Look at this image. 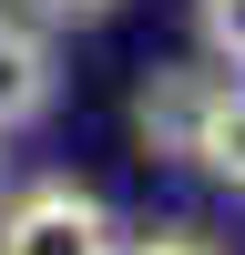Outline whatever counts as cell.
I'll return each mask as SVG.
<instances>
[{"mask_svg":"<svg viewBox=\"0 0 245 255\" xmlns=\"http://www.w3.org/2000/svg\"><path fill=\"white\" fill-rule=\"evenodd\" d=\"M113 245H122V225L82 184H31L0 204V255H113Z\"/></svg>","mask_w":245,"mask_h":255,"instance_id":"6da1fadb","label":"cell"},{"mask_svg":"<svg viewBox=\"0 0 245 255\" xmlns=\"http://www.w3.org/2000/svg\"><path fill=\"white\" fill-rule=\"evenodd\" d=\"M204 92H215V72H194V61H153V72H143V92H133V133H143V153H163V163L194 153Z\"/></svg>","mask_w":245,"mask_h":255,"instance_id":"7a4b0ae2","label":"cell"},{"mask_svg":"<svg viewBox=\"0 0 245 255\" xmlns=\"http://www.w3.org/2000/svg\"><path fill=\"white\" fill-rule=\"evenodd\" d=\"M51 113V31L0 10V133L10 123H41Z\"/></svg>","mask_w":245,"mask_h":255,"instance_id":"3957f363","label":"cell"},{"mask_svg":"<svg viewBox=\"0 0 245 255\" xmlns=\"http://www.w3.org/2000/svg\"><path fill=\"white\" fill-rule=\"evenodd\" d=\"M184 163H204L215 184H235V194H245V82H225V72H215L204 123H194V153H184Z\"/></svg>","mask_w":245,"mask_h":255,"instance_id":"277c9868","label":"cell"},{"mask_svg":"<svg viewBox=\"0 0 245 255\" xmlns=\"http://www.w3.org/2000/svg\"><path fill=\"white\" fill-rule=\"evenodd\" d=\"M194 41L225 72H245V0H194Z\"/></svg>","mask_w":245,"mask_h":255,"instance_id":"5b68a950","label":"cell"},{"mask_svg":"<svg viewBox=\"0 0 245 255\" xmlns=\"http://www.w3.org/2000/svg\"><path fill=\"white\" fill-rule=\"evenodd\" d=\"M10 20H31V31H61V20H102L113 0H0Z\"/></svg>","mask_w":245,"mask_h":255,"instance_id":"8992f818","label":"cell"},{"mask_svg":"<svg viewBox=\"0 0 245 255\" xmlns=\"http://www.w3.org/2000/svg\"><path fill=\"white\" fill-rule=\"evenodd\" d=\"M113 255H225V245L194 235V225H163V235H133V245H113Z\"/></svg>","mask_w":245,"mask_h":255,"instance_id":"52a82bcc","label":"cell"}]
</instances>
